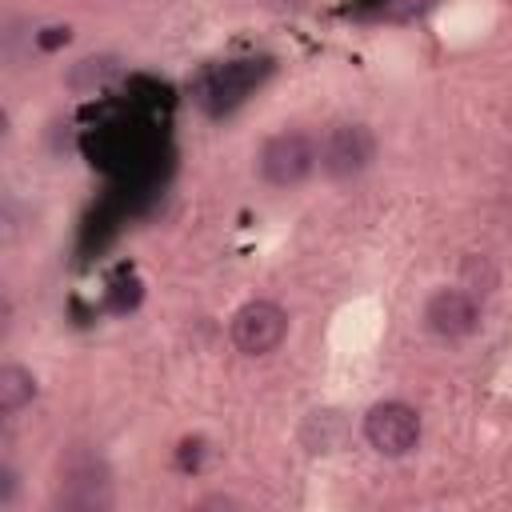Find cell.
Listing matches in <instances>:
<instances>
[{"mask_svg":"<svg viewBox=\"0 0 512 512\" xmlns=\"http://www.w3.org/2000/svg\"><path fill=\"white\" fill-rule=\"evenodd\" d=\"M372 156H376V140L364 124H336L320 144V168L332 180L360 176L372 164Z\"/></svg>","mask_w":512,"mask_h":512,"instance_id":"277c9868","label":"cell"},{"mask_svg":"<svg viewBox=\"0 0 512 512\" xmlns=\"http://www.w3.org/2000/svg\"><path fill=\"white\" fill-rule=\"evenodd\" d=\"M272 76V60H228V64H216V68H204L192 84V96L196 104H204L212 116L220 112H232L252 88H260L264 80Z\"/></svg>","mask_w":512,"mask_h":512,"instance_id":"6da1fadb","label":"cell"},{"mask_svg":"<svg viewBox=\"0 0 512 512\" xmlns=\"http://www.w3.org/2000/svg\"><path fill=\"white\" fill-rule=\"evenodd\" d=\"M288 336V312L272 300H248L232 316V344L244 356H264Z\"/></svg>","mask_w":512,"mask_h":512,"instance_id":"3957f363","label":"cell"},{"mask_svg":"<svg viewBox=\"0 0 512 512\" xmlns=\"http://www.w3.org/2000/svg\"><path fill=\"white\" fill-rule=\"evenodd\" d=\"M200 456H204V440H184L180 452H176V464H180L184 472H196V468H200Z\"/></svg>","mask_w":512,"mask_h":512,"instance_id":"30bf717a","label":"cell"},{"mask_svg":"<svg viewBox=\"0 0 512 512\" xmlns=\"http://www.w3.org/2000/svg\"><path fill=\"white\" fill-rule=\"evenodd\" d=\"M36 396V380H32V372L28 368H20V364H4L0 368V412H20L28 400Z\"/></svg>","mask_w":512,"mask_h":512,"instance_id":"ba28073f","label":"cell"},{"mask_svg":"<svg viewBox=\"0 0 512 512\" xmlns=\"http://www.w3.org/2000/svg\"><path fill=\"white\" fill-rule=\"evenodd\" d=\"M136 304H140V284H136V280L112 288V300H108L112 312H128V308H136Z\"/></svg>","mask_w":512,"mask_h":512,"instance_id":"9c48e42d","label":"cell"},{"mask_svg":"<svg viewBox=\"0 0 512 512\" xmlns=\"http://www.w3.org/2000/svg\"><path fill=\"white\" fill-rule=\"evenodd\" d=\"M424 324L444 336V340H460V336H472L476 324H480V304L460 292V288H440L428 296L424 304Z\"/></svg>","mask_w":512,"mask_h":512,"instance_id":"8992f818","label":"cell"},{"mask_svg":"<svg viewBox=\"0 0 512 512\" xmlns=\"http://www.w3.org/2000/svg\"><path fill=\"white\" fill-rule=\"evenodd\" d=\"M304 444L308 452H336L340 440H344V416L332 412V408H320V412H308L304 420Z\"/></svg>","mask_w":512,"mask_h":512,"instance_id":"52a82bcc","label":"cell"},{"mask_svg":"<svg viewBox=\"0 0 512 512\" xmlns=\"http://www.w3.org/2000/svg\"><path fill=\"white\" fill-rule=\"evenodd\" d=\"M384 4H388V0H356L360 12H368V8H384Z\"/></svg>","mask_w":512,"mask_h":512,"instance_id":"7c38bea8","label":"cell"},{"mask_svg":"<svg viewBox=\"0 0 512 512\" xmlns=\"http://www.w3.org/2000/svg\"><path fill=\"white\" fill-rule=\"evenodd\" d=\"M312 164H316V148L300 132H280L260 148V176L276 188L300 184L312 172Z\"/></svg>","mask_w":512,"mask_h":512,"instance_id":"5b68a950","label":"cell"},{"mask_svg":"<svg viewBox=\"0 0 512 512\" xmlns=\"http://www.w3.org/2000/svg\"><path fill=\"white\" fill-rule=\"evenodd\" d=\"M364 440L380 456H404V452H412L416 440H420V416H416V408H408L400 400L372 404L368 416H364Z\"/></svg>","mask_w":512,"mask_h":512,"instance_id":"7a4b0ae2","label":"cell"},{"mask_svg":"<svg viewBox=\"0 0 512 512\" xmlns=\"http://www.w3.org/2000/svg\"><path fill=\"white\" fill-rule=\"evenodd\" d=\"M68 36H72L68 28H60V24H52V28H44V32H40V48H44V52H52V48H60V44H68Z\"/></svg>","mask_w":512,"mask_h":512,"instance_id":"8fae6325","label":"cell"}]
</instances>
